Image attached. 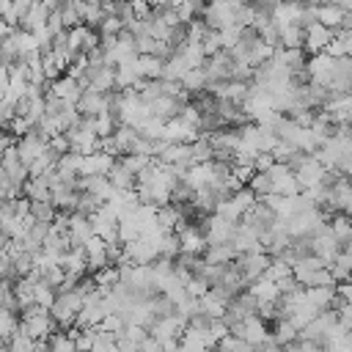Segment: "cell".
I'll return each instance as SVG.
<instances>
[{
  "mask_svg": "<svg viewBox=\"0 0 352 352\" xmlns=\"http://www.w3.org/2000/svg\"><path fill=\"white\" fill-rule=\"evenodd\" d=\"M99 327H102V330H110V333H118V330L124 327V322H121L118 314H104L102 322H99Z\"/></svg>",
  "mask_w": 352,
  "mask_h": 352,
  "instance_id": "cell-31",
  "label": "cell"
},
{
  "mask_svg": "<svg viewBox=\"0 0 352 352\" xmlns=\"http://www.w3.org/2000/svg\"><path fill=\"white\" fill-rule=\"evenodd\" d=\"M327 3H333V6H338L341 11H352V0H327Z\"/></svg>",
  "mask_w": 352,
  "mask_h": 352,
  "instance_id": "cell-35",
  "label": "cell"
},
{
  "mask_svg": "<svg viewBox=\"0 0 352 352\" xmlns=\"http://www.w3.org/2000/svg\"><path fill=\"white\" fill-rule=\"evenodd\" d=\"M135 135H138V129H135L132 124H116V129L110 132V138H113V143H116L118 154H126V151L132 148Z\"/></svg>",
  "mask_w": 352,
  "mask_h": 352,
  "instance_id": "cell-15",
  "label": "cell"
},
{
  "mask_svg": "<svg viewBox=\"0 0 352 352\" xmlns=\"http://www.w3.org/2000/svg\"><path fill=\"white\" fill-rule=\"evenodd\" d=\"M113 154H107V151H102V148H96V151H91V154H82V160H80V176H96V173H107L110 170V165H113Z\"/></svg>",
  "mask_w": 352,
  "mask_h": 352,
  "instance_id": "cell-4",
  "label": "cell"
},
{
  "mask_svg": "<svg viewBox=\"0 0 352 352\" xmlns=\"http://www.w3.org/2000/svg\"><path fill=\"white\" fill-rule=\"evenodd\" d=\"M267 173L272 179V192H278V195H294V192H300L297 179H294V173L289 170L286 162H272L267 168Z\"/></svg>",
  "mask_w": 352,
  "mask_h": 352,
  "instance_id": "cell-2",
  "label": "cell"
},
{
  "mask_svg": "<svg viewBox=\"0 0 352 352\" xmlns=\"http://www.w3.org/2000/svg\"><path fill=\"white\" fill-rule=\"evenodd\" d=\"M234 256H236V250H234V245H231V242L206 245V248H204V253H201V258H204V261H209V264H226V261H231Z\"/></svg>",
  "mask_w": 352,
  "mask_h": 352,
  "instance_id": "cell-12",
  "label": "cell"
},
{
  "mask_svg": "<svg viewBox=\"0 0 352 352\" xmlns=\"http://www.w3.org/2000/svg\"><path fill=\"white\" fill-rule=\"evenodd\" d=\"M239 220H242L245 226H250L256 234H261V231H270V228L278 223V214H275L264 201H258V198H256V201L242 212V217H239Z\"/></svg>",
  "mask_w": 352,
  "mask_h": 352,
  "instance_id": "cell-1",
  "label": "cell"
},
{
  "mask_svg": "<svg viewBox=\"0 0 352 352\" xmlns=\"http://www.w3.org/2000/svg\"><path fill=\"white\" fill-rule=\"evenodd\" d=\"M16 322H19V314H14L8 308H0V338H8L16 327Z\"/></svg>",
  "mask_w": 352,
  "mask_h": 352,
  "instance_id": "cell-28",
  "label": "cell"
},
{
  "mask_svg": "<svg viewBox=\"0 0 352 352\" xmlns=\"http://www.w3.org/2000/svg\"><path fill=\"white\" fill-rule=\"evenodd\" d=\"M239 25H226V28H220L217 30V36H220V50H231L236 41H239Z\"/></svg>",
  "mask_w": 352,
  "mask_h": 352,
  "instance_id": "cell-26",
  "label": "cell"
},
{
  "mask_svg": "<svg viewBox=\"0 0 352 352\" xmlns=\"http://www.w3.org/2000/svg\"><path fill=\"white\" fill-rule=\"evenodd\" d=\"M74 107H77V113H80V116H96V113L107 110V96H104V94H99V91L85 88V91L80 94V99L74 102Z\"/></svg>",
  "mask_w": 352,
  "mask_h": 352,
  "instance_id": "cell-8",
  "label": "cell"
},
{
  "mask_svg": "<svg viewBox=\"0 0 352 352\" xmlns=\"http://www.w3.org/2000/svg\"><path fill=\"white\" fill-rule=\"evenodd\" d=\"M314 11H316V22H322V25H327V28H338L341 16L346 14V11H341L338 6H333V3H322V6H316Z\"/></svg>",
  "mask_w": 352,
  "mask_h": 352,
  "instance_id": "cell-20",
  "label": "cell"
},
{
  "mask_svg": "<svg viewBox=\"0 0 352 352\" xmlns=\"http://www.w3.org/2000/svg\"><path fill=\"white\" fill-rule=\"evenodd\" d=\"M248 187L253 190V195H256V198H261V195L272 192V179H270V173H267V170H253V176L248 179Z\"/></svg>",
  "mask_w": 352,
  "mask_h": 352,
  "instance_id": "cell-21",
  "label": "cell"
},
{
  "mask_svg": "<svg viewBox=\"0 0 352 352\" xmlns=\"http://www.w3.org/2000/svg\"><path fill=\"white\" fill-rule=\"evenodd\" d=\"M217 349H242V352H248V349H253L245 338H239V336H234V333H226L223 338H217V344H214Z\"/></svg>",
  "mask_w": 352,
  "mask_h": 352,
  "instance_id": "cell-27",
  "label": "cell"
},
{
  "mask_svg": "<svg viewBox=\"0 0 352 352\" xmlns=\"http://www.w3.org/2000/svg\"><path fill=\"white\" fill-rule=\"evenodd\" d=\"M91 349H96V352H113V349H116V333L102 330V327L96 324V330H94V341H91Z\"/></svg>",
  "mask_w": 352,
  "mask_h": 352,
  "instance_id": "cell-22",
  "label": "cell"
},
{
  "mask_svg": "<svg viewBox=\"0 0 352 352\" xmlns=\"http://www.w3.org/2000/svg\"><path fill=\"white\" fill-rule=\"evenodd\" d=\"M3 94H6V88H3V85H0V102H3Z\"/></svg>",
  "mask_w": 352,
  "mask_h": 352,
  "instance_id": "cell-37",
  "label": "cell"
},
{
  "mask_svg": "<svg viewBox=\"0 0 352 352\" xmlns=\"http://www.w3.org/2000/svg\"><path fill=\"white\" fill-rule=\"evenodd\" d=\"M322 170H324V165H322L314 154H308V157H305V162H302L297 170H292V173H294V179H297V187H300V190H305V187L319 184Z\"/></svg>",
  "mask_w": 352,
  "mask_h": 352,
  "instance_id": "cell-5",
  "label": "cell"
},
{
  "mask_svg": "<svg viewBox=\"0 0 352 352\" xmlns=\"http://www.w3.org/2000/svg\"><path fill=\"white\" fill-rule=\"evenodd\" d=\"M278 28V44L280 47H302V28L294 22L286 25H275Z\"/></svg>",
  "mask_w": 352,
  "mask_h": 352,
  "instance_id": "cell-17",
  "label": "cell"
},
{
  "mask_svg": "<svg viewBox=\"0 0 352 352\" xmlns=\"http://www.w3.org/2000/svg\"><path fill=\"white\" fill-rule=\"evenodd\" d=\"M146 3H148V6H151V8H154V6H165V3H168V0H146Z\"/></svg>",
  "mask_w": 352,
  "mask_h": 352,
  "instance_id": "cell-36",
  "label": "cell"
},
{
  "mask_svg": "<svg viewBox=\"0 0 352 352\" xmlns=\"http://www.w3.org/2000/svg\"><path fill=\"white\" fill-rule=\"evenodd\" d=\"M52 300H55V286H50L47 280H36V283H33V302L50 308Z\"/></svg>",
  "mask_w": 352,
  "mask_h": 352,
  "instance_id": "cell-23",
  "label": "cell"
},
{
  "mask_svg": "<svg viewBox=\"0 0 352 352\" xmlns=\"http://www.w3.org/2000/svg\"><path fill=\"white\" fill-rule=\"evenodd\" d=\"M198 305H201V311H204L206 316H212V319H220L223 311H226V300H223L220 294H214L212 289L198 297Z\"/></svg>",
  "mask_w": 352,
  "mask_h": 352,
  "instance_id": "cell-16",
  "label": "cell"
},
{
  "mask_svg": "<svg viewBox=\"0 0 352 352\" xmlns=\"http://www.w3.org/2000/svg\"><path fill=\"white\" fill-rule=\"evenodd\" d=\"M278 3H280V0H250V8H253L256 14L272 16V14H275V8H278Z\"/></svg>",
  "mask_w": 352,
  "mask_h": 352,
  "instance_id": "cell-30",
  "label": "cell"
},
{
  "mask_svg": "<svg viewBox=\"0 0 352 352\" xmlns=\"http://www.w3.org/2000/svg\"><path fill=\"white\" fill-rule=\"evenodd\" d=\"M138 349H143V352H157V349H160V341H157L154 336H148V333H146V336L140 338Z\"/></svg>",
  "mask_w": 352,
  "mask_h": 352,
  "instance_id": "cell-34",
  "label": "cell"
},
{
  "mask_svg": "<svg viewBox=\"0 0 352 352\" xmlns=\"http://www.w3.org/2000/svg\"><path fill=\"white\" fill-rule=\"evenodd\" d=\"M179 82H182V88H184L190 96H195V94L206 91V74H204V69H201V66L187 69V72L179 77Z\"/></svg>",
  "mask_w": 352,
  "mask_h": 352,
  "instance_id": "cell-13",
  "label": "cell"
},
{
  "mask_svg": "<svg viewBox=\"0 0 352 352\" xmlns=\"http://www.w3.org/2000/svg\"><path fill=\"white\" fill-rule=\"evenodd\" d=\"M176 234H179V250H182V253H195V256L204 253L206 242H204V236H201L192 226H184V228L176 231Z\"/></svg>",
  "mask_w": 352,
  "mask_h": 352,
  "instance_id": "cell-11",
  "label": "cell"
},
{
  "mask_svg": "<svg viewBox=\"0 0 352 352\" xmlns=\"http://www.w3.org/2000/svg\"><path fill=\"white\" fill-rule=\"evenodd\" d=\"M47 143H50V146H52V148H55L58 154L69 151V140H66V135H63V132H60V135H52V138H50Z\"/></svg>",
  "mask_w": 352,
  "mask_h": 352,
  "instance_id": "cell-33",
  "label": "cell"
},
{
  "mask_svg": "<svg viewBox=\"0 0 352 352\" xmlns=\"http://www.w3.org/2000/svg\"><path fill=\"white\" fill-rule=\"evenodd\" d=\"M104 176L113 184V190H135V173L129 168H124L118 160H113V165H110V170Z\"/></svg>",
  "mask_w": 352,
  "mask_h": 352,
  "instance_id": "cell-9",
  "label": "cell"
},
{
  "mask_svg": "<svg viewBox=\"0 0 352 352\" xmlns=\"http://www.w3.org/2000/svg\"><path fill=\"white\" fill-rule=\"evenodd\" d=\"M30 214H33V220H47V223H52L55 206H52V201H30Z\"/></svg>",
  "mask_w": 352,
  "mask_h": 352,
  "instance_id": "cell-24",
  "label": "cell"
},
{
  "mask_svg": "<svg viewBox=\"0 0 352 352\" xmlns=\"http://www.w3.org/2000/svg\"><path fill=\"white\" fill-rule=\"evenodd\" d=\"M135 72H138V77L154 80V77L162 74V58H157V55H138L135 58Z\"/></svg>",
  "mask_w": 352,
  "mask_h": 352,
  "instance_id": "cell-14",
  "label": "cell"
},
{
  "mask_svg": "<svg viewBox=\"0 0 352 352\" xmlns=\"http://www.w3.org/2000/svg\"><path fill=\"white\" fill-rule=\"evenodd\" d=\"M50 94H55V96H60V99H66V102H77L80 99V94H82V88H80V82L72 77V74H58L55 80H50Z\"/></svg>",
  "mask_w": 352,
  "mask_h": 352,
  "instance_id": "cell-6",
  "label": "cell"
},
{
  "mask_svg": "<svg viewBox=\"0 0 352 352\" xmlns=\"http://www.w3.org/2000/svg\"><path fill=\"white\" fill-rule=\"evenodd\" d=\"M330 38H333V30H330L327 25H322V22H311L308 28H302V50H305L308 55L322 52Z\"/></svg>",
  "mask_w": 352,
  "mask_h": 352,
  "instance_id": "cell-3",
  "label": "cell"
},
{
  "mask_svg": "<svg viewBox=\"0 0 352 352\" xmlns=\"http://www.w3.org/2000/svg\"><path fill=\"white\" fill-rule=\"evenodd\" d=\"M121 28H124V22H121L116 14H104L102 22L96 25V33H99V36H116Z\"/></svg>",
  "mask_w": 352,
  "mask_h": 352,
  "instance_id": "cell-25",
  "label": "cell"
},
{
  "mask_svg": "<svg viewBox=\"0 0 352 352\" xmlns=\"http://www.w3.org/2000/svg\"><path fill=\"white\" fill-rule=\"evenodd\" d=\"M66 231H69V239L72 245H82L91 234H94V223L88 214H80V212H69V223H66Z\"/></svg>",
  "mask_w": 352,
  "mask_h": 352,
  "instance_id": "cell-7",
  "label": "cell"
},
{
  "mask_svg": "<svg viewBox=\"0 0 352 352\" xmlns=\"http://www.w3.org/2000/svg\"><path fill=\"white\" fill-rule=\"evenodd\" d=\"M272 162H275V160H272L270 151H256V157H253V170H267Z\"/></svg>",
  "mask_w": 352,
  "mask_h": 352,
  "instance_id": "cell-32",
  "label": "cell"
},
{
  "mask_svg": "<svg viewBox=\"0 0 352 352\" xmlns=\"http://www.w3.org/2000/svg\"><path fill=\"white\" fill-rule=\"evenodd\" d=\"M47 349H52V352H77V349H74V338H72L63 327H55V330L47 336Z\"/></svg>",
  "mask_w": 352,
  "mask_h": 352,
  "instance_id": "cell-18",
  "label": "cell"
},
{
  "mask_svg": "<svg viewBox=\"0 0 352 352\" xmlns=\"http://www.w3.org/2000/svg\"><path fill=\"white\" fill-rule=\"evenodd\" d=\"M201 47H204V55H212V52H217L220 50V36H217V30H206L204 33V38H201Z\"/></svg>",
  "mask_w": 352,
  "mask_h": 352,
  "instance_id": "cell-29",
  "label": "cell"
},
{
  "mask_svg": "<svg viewBox=\"0 0 352 352\" xmlns=\"http://www.w3.org/2000/svg\"><path fill=\"white\" fill-rule=\"evenodd\" d=\"M116 124H118V118H116L110 110H102V113L91 116V126H94V135H96V138H107V135L116 129Z\"/></svg>",
  "mask_w": 352,
  "mask_h": 352,
  "instance_id": "cell-19",
  "label": "cell"
},
{
  "mask_svg": "<svg viewBox=\"0 0 352 352\" xmlns=\"http://www.w3.org/2000/svg\"><path fill=\"white\" fill-rule=\"evenodd\" d=\"M157 160L160 162H168V165H192V160H190V143H168Z\"/></svg>",
  "mask_w": 352,
  "mask_h": 352,
  "instance_id": "cell-10",
  "label": "cell"
}]
</instances>
